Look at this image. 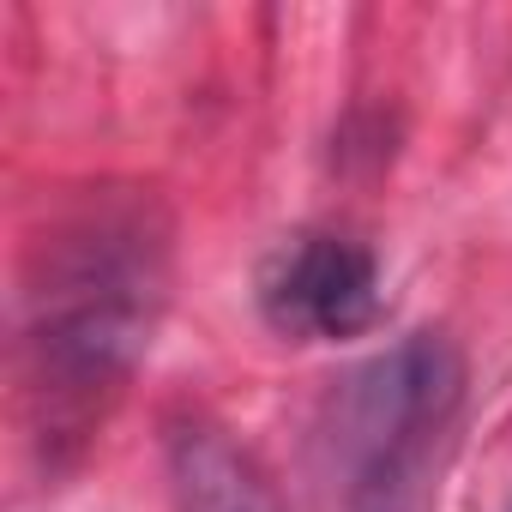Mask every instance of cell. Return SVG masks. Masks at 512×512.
Masks as SVG:
<instances>
[{"mask_svg":"<svg viewBox=\"0 0 512 512\" xmlns=\"http://www.w3.org/2000/svg\"><path fill=\"white\" fill-rule=\"evenodd\" d=\"M175 488H181V512H278L266 476L211 428L175 434Z\"/></svg>","mask_w":512,"mask_h":512,"instance_id":"obj_4","label":"cell"},{"mask_svg":"<svg viewBox=\"0 0 512 512\" xmlns=\"http://www.w3.org/2000/svg\"><path fill=\"white\" fill-rule=\"evenodd\" d=\"M163 247L139 223H97L43 290V356L67 392L121 380L151 344Z\"/></svg>","mask_w":512,"mask_h":512,"instance_id":"obj_2","label":"cell"},{"mask_svg":"<svg viewBox=\"0 0 512 512\" xmlns=\"http://www.w3.org/2000/svg\"><path fill=\"white\" fill-rule=\"evenodd\" d=\"M464 362L440 332H410L368 356L332 398V476L350 512H416L452 446Z\"/></svg>","mask_w":512,"mask_h":512,"instance_id":"obj_1","label":"cell"},{"mask_svg":"<svg viewBox=\"0 0 512 512\" xmlns=\"http://www.w3.org/2000/svg\"><path fill=\"white\" fill-rule=\"evenodd\" d=\"M260 314L296 344L356 338L380 320V266L344 235H290L260 266Z\"/></svg>","mask_w":512,"mask_h":512,"instance_id":"obj_3","label":"cell"}]
</instances>
